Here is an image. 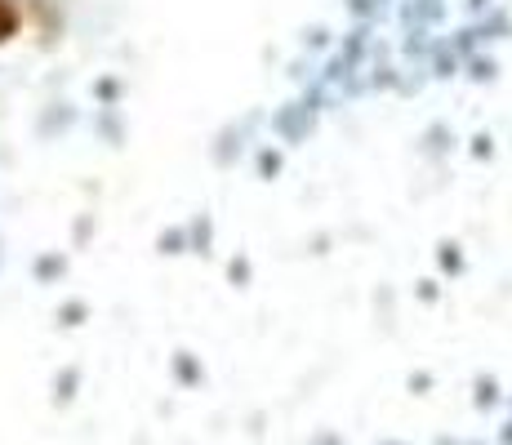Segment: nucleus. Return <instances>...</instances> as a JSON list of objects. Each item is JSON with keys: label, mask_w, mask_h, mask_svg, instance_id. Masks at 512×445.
<instances>
[{"label": "nucleus", "mask_w": 512, "mask_h": 445, "mask_svg": "<svg viewBox=\"0 0 512 445\" xmlns=\"http://www.w3.org/2000/svg\"><path fill=\"white\" fill-rule=\"evenodd\" d=\"M23 32V5L18 0H0V45H9Z\"/></svg>", "instance_id": "nucleus-1"}, {"label": "nucleus", "mask_w": 512, "mask_h": 445, "mask_svg": "<svg viewBox=\"0 0 512 445\" xmlns=\"http://www.w3.org/2000/svg\"><path fill=\"white\" fill-rule=\"evenodd\" d=\"M58 272H63V263H58V259H41V263H36V276H58Z\"/></svg>", "instance_id": "nucleus-2"}]
</instances>
